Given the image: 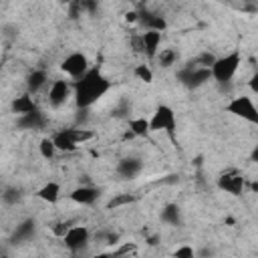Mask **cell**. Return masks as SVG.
<instances>
[{"label":"cell","mask_w":258,"mask_h":258,"mask_svg":"<svg viewBox=\"0 0 258 258\" xmlns=\"http://www.w3.org/2000/svg\"><path fill=\"white\" fill-rule=\"evenodd\" d=\"M73 224L71 222H56L54 226H52V234L56 236V238H62L67 232H69V228H71Z\"/></svg>","instance_id":"4316f807"},{"label":"cell","mask_w":258,"mask_h":258,"mask_svg":"<svg viewBox=\"0 0 258 258\" xmlns=\"http://www.w3.org/2000/svg\"><path fill=\"white\" fill-rule=\"evenodd\" d=\"M131 46H133V50H135V52H143V42H141V34H137V36H133V38H131Z\"/></svg>","instance_id":"f1b7e54d"},{"label":"cell","mask_w":258,"mask_h":258,"mask_svg":"<svg viewBox=\"0 0 258 258\" xmlns=\"http://www.w3.org/2000/svg\"><path fill=\"white\" fill-rule=\"evenodd\" d=\"M69 198H71L75 204H79V206H91V204L97 202L99 189L93 187V185H79V187H75V189L71 191Z\"/></svg>","instance_id":"30bf717a"},{"label":"cell","mask_w":258,"mask_h":258,"mask_svg":"<svg viewBox=\"0 0 258 258\" xmlns=\"http://www.w3.org/2000/svg\"><path fill=\"white\" fill-rule=\"evenodd\" d=\"M218 187L226 194H232V196H240L246 187V177L236 171V169H228L224 173H220L218 177Z\"/></svg>","instance_id":"52a82bcc"},{"label":"cell","mask_w":258,"mask_h":258,"mask_svg":"<svg viewBox=\"0 0 258 258\" xmlns=\"http://www.w3.org/2000/svg\"><path fill=\"white\" fill-rule=\"evenodd\" d=\"M226 111L232 113V115H236V117H242L244 121H248V123H252V125L258 123V109H256L252 97H248V95H238V97H234V99L226 105Z\"/></svg>","instance_id":"3957f363"},{"label":"cell","mask_w":258,"mask_h":258,"mask_svg":"<svg viewBox=\"0 0 258 258\" xmlns=\"http://www.w3.org/2000/svg\"><path fill=\"white\" fill-rule=\"evenodd\" d=\"M38 200H42L44 204H56L60 200V185L56 181H46L42 187H38L36 191Z\"/></svg>","instance_id":"5bb4252c"},{"label":"cell","mask_w":258,"mask_h":258,"mask_svg":"<svg viewBox=\"0 0 258 258\" xmlns=\"http://www.w3.org/2000/svg\"><path fill=\"white\" fill-rule=\"evenodd\" d=\"M133 75H135L139 81H143V83H151V81H153V71H151L147 64H137V67L133 69Z\"/></svg>","instance_id":"d4e9b609"},{"label":"cell","mask_w":258,"mask_h":258,"mask_svg":"<svg viewBox=\"0 0 258 258\" xmlns=\"http://www.w3.org/2000/svg\"><path fill=\"white\" fill-rule=\"evenodd\" d=\"M155 58H157V64H159L161 69H169L171 64H175L177 52H175L173 48H159V52L155 54Z\"/></svg>","instance_id":"44dd1931"},{"label":"cell","mask_w":258,"mask_h":258,"mask_svg":"<svg viewBox=\"0 0 258 258\" xmlns=\"http://www.w3.org/2000/svg\"><path fill=\"white\" fill-rule=\"evenodd\" d=\"M177 79H179L185 87L198 89V87H202L204 83H208V81L212 79V75H210V69H200V67H196L194 62H189L185 69L179 71Z\"/></svg>","instance_id":"8992f818"},{"label":"cell","mask_w":258,"mask_h":258,"mask_svg":"<svg viewBox=\"0 0 258 258\" xmlns=\"http://www.w3.org/2000/svg\"><path fill=\"white\" fill-rule=\"evenodd\" d=\"M161 220L165 224H171V226H177L181 222V214H179V206L177 204H167L163 210H161Z\"/></svg>","instance_id":"ffe728a7"},{"label":"cell","mask_w":258,"mask_h":258,"mask_svg":"<svg viewBox=\"0 0 258 258\" xmlns=\"http://www.w3.org/2000/svg\"><path fill=\"white\" fill-rule=\"evenodd\" d=\"M32 232H34V222H32V220H26V222H22L20 226H16V232H14V240H22V238H28Z\"/></svg>","instance_id":"cb8c5ba5"},{"label":"cell","mask_w":258,"mask_h":258,"mask_svg":"<svg viewBox=\"0 0 258 258\" xmlns=\"http://www.w3.org/2000/svg\"><path fill=\"white\" fill-rule=\"evenodd\" d=\"M46 81H48L46 73H44L42 69H34V71L26 77V89H28V93H30V95H32V93H38V91L46 85Z\"/></svg>","instance_id":"2e32d148"},{"label":"cell","mask_w":258,"mask_h":258,"mask_svg":"<svg viewBox=\"0 0 258 258\" xmlns=\"http://www.w3.org/2000/svg\"><path fill=\"white\" fill-rule=\"evenodd\" d=\"M111 89V81L99 71V69H89L81 79L73 83V97L77 107L89 109L95 105L107 91Z\"/></svg>","instance_id":"6da1fadb"},{"label":"cell","mask_w":258,"mask_h":258,"mask_svg":"<svg viewBox=\"0 0 258 258\" xmlns=\"http://www.w3.org/2000/svg\"><path fill=\"white\" fill-rule=\"evenodd\" d=\"M50 139H52V143H54V147H56V151H64V153H73V151L77 149V145H75V143H73V141L69 139V135H67V133H64L62 129H60V131H56V133H54V135H52Z\"/></svg>","instance_id":"d6986e66"},{"label":"cell","mask_w":258,"mask_h":258,"mask_svg":"<svg viewBox=\"0 0 258 258\" xmlns=\"http://www.w3.org/2000/svg\"><path fill=\"white\" fill-rule=\"evenodd\" d=\"M240 64H242V52L240 50H232V52H228L224 56H218L214 60V64L210 67V75L218 83H228L238 73Z\"/></svg>","instance_id":"7a4b0ae2"},{"label":"cell","mask_w":258,"mask_h":258,"mask_svg":"<svg viewBox=\"0 0 258 258\" xmlns=\"http://www.w3.org/2000/svg\"><path fill=\"white\" fill-rule=\"evenodd\" d=\"M44 123H46V119H44V115H42L38 109L32 111V113H28V115L18 117V125H20L22 129H42Z\"/></svg>","instance_id":"9a60e30c"},{"label":"cell","mask_w":258,"mask_h":258,"mask_svg":"<svg viewBox=\"0 0 258 258\" xmlns=\"http://www.w3.org/2000/svg\"><path fill=\"white\" fill-rule=\"evenodd\" d=\"M125 20H127L129 24H135V22H139V12H137V10H131V12H127V14H125Z\"/></svg>","instance_id":"f546056e"},{"label":"cell","mask_w":258,"mask_h":258,"mask_svg":"<svg viewBox=\"0 0 258 258\" xmlns=\"http://www.w3.org/2000/svg\"><path fill=\"white\" fill-rule=\"evenodd\" d=\"M60 71L64 75L73 77V79H81L89 71V58H87V54L85 52H79V50L67 54L64 60L60 62Z\"/></svg>","instance_id":"5b68a950"},{"label":"cell","mask_w":258,"mask_h":258,"mask_svg":"<svg viewBox=\"0 0 258 258\" xmlns=\"http://www.w3.org/2000/svg\"><path fill=\"white\" fill-rule=\"evenodd\" d=\"M0 258H8V256H0Z\"/></svg>","instance_id":"1f68e13d"},{"label":"cell","mask_w":258,"mask_h":258,"mask_svg":"<svg viewBox=\"0 0 258 258\" xmlns=\"http://www.w3.org/2000/svg\"><path fill=\"white\" fill-rule=\"evenodd\" d=\"M175 113L169 105H159L153 113V117L149 119V131H167L169 135H173L175 131Z\"/></svg>","instance_id":"277c9868"},{"label":"cell","mask_w":258,"mask_h":258,"mask_svg":"<svg viewBox=\"0 0 258 258\" xmlns=\"http://www.w3.org/2000/svg\"><path fill=\"white\" fill-rule=\"evenodd\" d=\"M2 198H4V202L14 204V202H18V198H20V196H18V191H16V189H8V191H6Z\"/></svg>","instance_id":"83f0119b"},{"label":"cell","mask_w":258,"mask_h":258,"mask_svg":"<svg viewBox=\"0 0 258 258\" xmlns=\"http://www.w3.org/2000/svg\"><path fill=\"white\" fill-rule=\"evenodd\" d=\"M194 256H196V252L189 244H181L173 250V258H194Z\"/></svg>","instance_id":"484cf974"},{"label":"cell","mask_w":258,"mask_h":258,"mask_svg":"<svg viewBox=\"0 0 258 258\" xmlns=\"http://www.w3.org/2000/svg\"><path fill=\"white\" fill-rule=\"evenodd\" d=\"M67 135H69V139L79 147V145H83V143H87V141H91L93 137H95V131H91V129H83V127H67V129H62Z\"/></svg>","instance_id":"e0dca14e"},{"label":"cell","mask_w":258,"mask_h":258,"mask_svg":"<svg viewBox=\"0 0 258 258\" xmlns=\"http://www.w3.org/2000/svg\"><path fill=\"white\" fill-rule=\"evenodd\" d=\"M38 151H40V155L44 159H52L54 153H56V147H54V143H52L50 137H42L40 143H38Z\"/></svg>","instance_id":"603a6c76"},{"label":"cell","mask_w":258,"mask_h":258,"mask_svg":"<svg viewBox=\"0 0 258 258\" xmlns=\"http://www.w3.org/2000/svg\"><path fill=\"white\" fill-rule=\"evenodd\" d=\"M89 238H91L89 228L79 224V226H71V228H69V232L62 236V242H64V246H67L71 252H79V250L87 248Z\"/></svg>","instance_id":"ba28073f"},{"label":"cell","mask_w":258,"mask_h":258,"mask_svg":"<svg viewBox=\"0 0 258 258\" xmlns=\"http://www.w3.org/2000/svg\"><path fill=\"white\" fill-rule=\"evenodd\" d=\"M93 258H125V256H121L117 250H113V252H101V254H97Z\"/></svg>","instance_id":"4dcf8cb0"},{"label":"cell","mask_w":258,"mask_h":258,"mask_svg":"<svg viewBox=\"0 0 258 258\" xmlns=\"http://www.w3.org/2000/svg\"><path fill=\"white\" fill-rule=\"evenodd\" d=\"M133 202H135V196H131V194H117L115 198L109 200L107 208H109V210H117V208H121V206H129V204H133Z\"/></svg>","instance_id":"7402d4cb"},{"label":"cell","mask_w":258,"mask_h":258,"mask_svg":"<svg viewBox=\"0 0 258 258\" xmlns=\"http://www.w3.org/2000/svg\"><path fill=\"white\" fill-rule=\"evenodd\" d=\"M71 91H73V85H71L69 81H64V79L52 81L50 87H48V95H46L48 105L54 107V109L62 107V105L67 103V99L71 97Z\"/></svg>","instance_id":"9c48e42d"},{"label":"cell","mask_w":258,"mask_h":258,"mask_svg":"<svg viewBox=\"0 0 258 258\" xmlns=\"http://www.w3.org/2000/svg\"><path fill=\"white\" fill-rule=\"evenodd\" d=\"M141 42H143V52L149 58H155V54L159 52V44H161V32L143 30L141 32Z\"/></svg>","instance_id":"7c38bea8"},{"label":"cell","mask_w":258,"mask_h":258,"mask_svg":"<svg viewBox=\"0 0 258 258\" xmlns=\"http://www.w3.org/2000/svg\"><path fill=\"white\" fill-rule=\"evenodd\" d=\"M10 109H12V113H16L18 117H22V115H28V113L36 111V103H34V99H32L30 93H22V95H18V97L10 103Z\"/></svg>","instance_id":"4fadbf2b"},{"label":"cell","mask_w":258,"mask_h":258,"mask_svg":"<svg viewBox=\"0 0 258 258\" xmlns=\"http://www.w3.org/2000/svg\"><path fill=\"white\" fill-rule=\"evenodd\" d=\"M129 133L133 137H147L151 133L149 131V119H145V117L129 119Z\"/></svg>","instance_id":"ac0fdd59"},{"label":"cell","mask_w":258,"mask_h":258,"mask_svg":"<svg viewBox=\"0 0 258 258\" xmlns=\"http://www.w3.org/2000/svg\"><path fill=\"white\" fill-rule=\"evenodd\" d=\"M141 169H143V161H141L139 157H123V159L117 163V173H119L121 177H127V179L139 175Z\"/></svg>","instance_id":"8fae6325"}]
</instances>
